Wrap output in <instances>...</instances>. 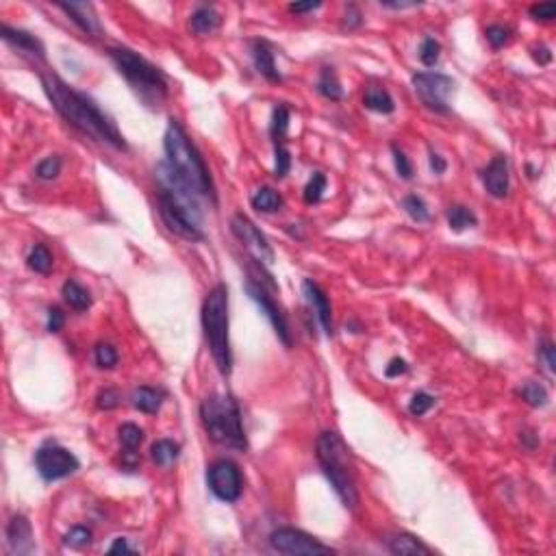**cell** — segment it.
<instances>
[{
  "instance_id": "obj_8",
  "label": "cell",
  "mask_w": 556,
  "mask_h": 556,
  "mask_svg": "<svg viewBox=\"0 0 556 556\" xmlns=\"http://www.w3.org/2000/svg\"><path fill=\"white\" fill-rule=\"evenodd\" d=\"M81 467L79 459L59 443H46L35 452V469L46 482L63 480Z\"/></svg>"
},
{
  "instance_id": "obj_7",
  "label": "cell",
  "mask_w": 556,
  "mask_h": 556,
  "mask_svg": "<svg viewBox=\"0 0 556 556\" xmlns=\"http://www.w3.org/2000/svg\"><path fill=\"white\" fill-rule=\"evenodd\" d=\"M202 328L220 374L228 376L233 369V355L228 341V289L224 285L213 287L204 298Z\"/></svg>"
},
{
  "instance_id": "obj_29",
  "label": "cell",
  "mask_w": 556,
  "mask_h": 556,
  "mask_svg": "<svg viewBox=\"0 0 556 556\" xmlns=\"http://www.w3.org/2000/svg\"><path fill=\"white\" fill-rule=\"evenodd\" d=\"M28 267L38 274H50L52 269V252L44 246V243H35V248L30 250L28 259H26Z\"/></svg>"
},
{
  "instance_id": "obj_15",
  "label": "cell",
  "mask_w": 556,
  "mask_h": 556,
  "mask_svg": "<svg viewBox=\"0 0 556 556\" xmlns=\"http://www.w3.org/2000/svg\"><path fill=\"white\" fill-rule=\"evenodd\" d=\"M0 35H3V40L16 48L18 52L26 55V57H33L38 61H44L46 59V50H44V44L35 38V35L26 33V30H20V28H11L7 24L0 26Z\"/></svg>"
},
{
  "instance_id": "obj_11",
  "label": "cell",
  "mask_w": 556,
  "mask_h": 556,
  "mask_svg": "<svg viewBox=\"0 0 556 556\" xmlns=\"http://www.w3.org/2000/svg\"><path fill=\"white\" fill-rule=\"evenodd\" d=\"M269 545L276 552L283 554H302V556H318V554H335L330 545L320 543L316 537H311L296 528H278L269 535Z\"/></svg>"
},
{
  "instance_id": "obj_12",
  "label": "cell",
  "mask_w": 556,
  "mask_h": 556,
  "mask_svg": "<svg viewBox=\"0 0 556 556\" xmlns=\"http://www.w3.org/2000/svg\"><path fill=\"white\" fill-rule=\"evenodd\" d=\"M230 228L235 233V237L246 246V250L261 263H267L272 265L274 263V250L269 246L267 237L246 218L243 213H237L230 222Z\"/></svg>"
},
{
  "instance_id": "obj_52",
  "label": "cell",
  "mask_w": 556,
  "mask_h": 556,
  "mask_svg": "<svg viewBox=\"0 0 556 556\" xmlns=\"http://www.w3.org/2000/svg\"><path fill=\"white\" fill-rule=\"evenodd\" d=\"M120 552L122 554H130L133 552V547L126 543V539H116V543L109 547V554H120Z\"/></svg>"
},
{
  "instance_id": "obj_4",
  "label": "cell",
  "mask_w": 556,
  "mask_h": 556,
  "mask_svg": "<svg viewBox=\"0 0 556 556\" xmlns=\"http://www.w3.org/2000/svg\"><path fill=\"white\" fill-rule=\"evenodd\" d=\"M318 463L335 489L337 498L345 508L355 511L359 506V486H357V463L352 450L337 433H322L316 443Z\"/></svg>"
},
{
  "instance_id": "obj_17",
  "label": "cell",
  "mask_w": 556,
  "mask_h": 556,
  "mask_svg": "<svg viewBox=\"0 0 556 556\" xmlns=\"http://www.w3.org/2000/svg\"><path fill=\"white\" fill-rule=\"evenodd\" d=\"M7 543H9V550L13 554H20V556L30 554L35 550L30 521L24 515H16L9 521V526H7Z\"/></svg>"
},
{
  "instance_id": "obj_48",
  "label": "cell",
  "mask_w": 556,
  "mask_h": 556,
  "mask_svg": "<svg viewBox=\"0 0 556 556\" xmlns=\"http://www.w3.org/2000/svg\"><path fill=\"white\" fill-rule=\"evenodd\" d=\"M361 13L357 11V7L355 5H350L348 7V13H345V24L350 26V28H357V26H361Z\"/></svg>"
},
{
  "instance_id": "obj_24",
  "label": "cell",
  "mask_w": 556,
  "mask_h": 556,
  "mask_svg": "<svg viewBox=\"0 0 556 556\" xmlns=\"http://www.w3.org/2000/svg\"><path fill=\"white\" fill-rule=\"evenodd\" d=\"M61 296L63 300L70 304V308H74V311H87L91 306V296L89 291L77 283L74 278H70V281L63 283V289H61Z\"/></svg>"
},
{
  "instance_id": "obj_46",
  "label": "cell",
  "mask_w": 556,
  "mask_h": 556,
  "mask_svg": "<svg viewBox=\"0 0 556 556\" xmlns=\"http://www.w3.org/2000/svg\"><path fill=\"white\" fill-rule=\"evenodd\" d=\"M65 324V316H63V311L59 306H50L48 308V322H46V328L48 333H59Z\"/></svg>"
},
{
  "instance_id": "obj_32",
  "label": "cell",
  "mask_w": 556,
  "mask_h": 556,
  "mask_svg": "<svg viewBox=\"0 0 556 556\" xmlns=\"http://www.w3.org/2000/svg\"><path fill=\"white\" fill-rule=\"evenodd\" d=\"M517 394L524 398L530 406H545L547 404V391L539 382H526L517 389Z\"/></svg>"
},
{
  "instance_id": "obj_6",
  "label": "cell",
  "mask_w": 556,
  "mask_h": 556,
  "mask_svg": "<svg viewBox=\"0 0 556 556\" xmlns=\"http://www.w3.org/2000/svg\"><path fill=\"white\" fill-rule=\"evenodd\" d=\"M109 57L139 100L152 109H159L167 98V81L161 70L128 48H109Z\"/></svg>"
},
{
  "instance_id": "obj_9",
  "label": "cell",
  "mask_w": 556,
  "mask_h": 556,
  "mask_svg": "<svg viewBox=\"0 0 556 556\" xmlns=\"http://www.w3.org/2000/svg\"><path fill=\"white\" fill-rule=\"evenodd\" d=\"M413 89L424 107L437 113L450 111V96L455 91V81L439 72H420L413 77Z\"/></svg>"
},
{
  "instance_id": "obj_25",
  "label": "cell",
  "mask_w": 556,
  "mask_h": 556,
  "mask_svg": "<svg viewBox=\"0 0 556 556\" xmlns=\"http://www.w3.org/2000/svg\"><path fill=\"white\" fill-rule=\"evenodd\" d=\"M250 202H252V206L257 208V211H261V213H276L278 208L283 206V196L278 194L276 189H272V187H261V189L255 191Z\"/></svg>"
},
{
  "instance_id": "obj_16",
  "label": "cell",
  "mask_w": 556,
  "mask_h": 556,
  "mask_svg": "<svg viewBox=\"0 0 556 556\" xmlns=\"http://www.w3.org/2000/svg\"><path fill=\"white\" fill-rule=\"evenodd\" d=\"M302 291L308 300V304L313 306V311H316V316L324 328V333L330 337L333 335V308H330V302H328V296L322 291V287L318 283H313V281H306L302 283Z\"/></svg>"
},
{
  "instance_id": "obj_28",
  "label": "cell",
  "mask_w": 556,
  "mask_h": 556,
  "mask_svg": "<svg viewBox=\"0 0 556 556\" xmlns=\"http://www.w3.org/2000/svg\"><path fill=\"white\" fill-rule=\"evenodd\" d=\"M318 91L328 98V100H341L343 98V87L337 79V72L333 67H324L322 74H320V81H318Z\"/></svg>"
},
{
  "instance_id": "obj_47",
  "label": "cell",
  "mask_w": 556,
  "mask_h": 556,
  "mask_svg": "<svg viewBox=\"0 0 556 556\" xmlns=\"http://www.w3.org/2000/svg\"><path fill=\"white\" fill-rule=\"evenodd\" d=\"M408 372V365H406V361L404 359H391L389 361V365L385 367V376L387 378H398V376H402V374H406Z\"/></svg>"
},
{
  "instance_id": "obj_18",
  "label": "cell",
  "mask_w": 556,
  "mask_h": 556,
  "mask_svg": "<svg viewBox=\"0 0 556 556\" xmlns=\"http://www.w3.org/2000/svg\"><path fill=\"white\" fill-rule=\"evenodd\" d=\"M59 9H61L63 13H67L70 20H72L83 33L91 35V38H98V35L102 33L100 22H98V18H96V13H94V7H91V5L72 3V5H59Z\"/></svg>"
},
{
  "instance_id": "obj_27",
  "label": "cell",
  "mask_w": 556,
  "mask_h": 556,
  "mask_svg": "<svg viewBox=\"0 0 556 556\" xmlns=\"http://www.w3.org/2000/svg\"><path fill=\"white\" fill-rule=\"evenodd\" d=\"M179 455H181V445H179L177 441H169V439L157 441V443L152 445V450H150L152 461H155L157 465H161V467H169L174 461L179 459Z\"/></svg>"
},
{
  "instance_id": "obj_45",
  "label": "cell",
  "mask_w": 556,
  "mask_h": 556,
  "mask_svg": "<svg viewBox=\"0 0 556 556\" xmlns=\"http://www.w3.org/2000/svg\"><path fill=\"white\" fill-rule=\"evenodd\" d=\"M98 408H104V411H109V408H116L120 404V394L116 389H104L98 394Z\"/></svg>"
},
{
  "instance_id": "obj_51",
  "label": "cell",
  "mask_w": 556,
  "mask_h": 556,
  "mask_svg": "<svg viewBox=\"0 0 556 556\" xmlns=\"http://www.w3.org/2000/svg\"><path fill=\"white\" fill-rule=\"evenodd\" d=\"M430 169L435 172V174H443L445 169H447V163L443 161V157L441 155H437L435 150L430 152Z\"/></svg>"
},
{
  "instance_id": "obj_40",
  "label": "cell",
  "mask_w": 556,
  "mask_h": 556,
  "mask_svg": "<svg viewBox=\"0 0 556 556\" xmlns=\"http://www.w3.org/2000/svg\"><path fill=\"white\" fill-rule=\"evenodd\" d=\"M435 406V398L426 391H420V394H415L408 402V413L415 415V417H422L426 415L430 408Z\"/></svg>"
},
{
  "instance_id": "obj_22",
  "label": "cell",
  "mask_w": 556,
  "mask_h": 556,
  "mask_svg": "<svg viewBox=\"0 0 556 556\" xmlns=\"http://www.w3.org/2000/svg\"><path fill=\"white\" fill-rule=\"evenodd\" d=\"M363 104L369 111H376V113H382V116H389L396 109V102H394L391 94L387 89H382V87H376V85L365 89Z\"/></svg>"
},
{
  "instance_id": "obj_26",
  "label": "cell",
  "mask_w": 556,
  "mask_h": 556,
  "mask_svg": "<svg viewBox=\"0 0 556 556\" xmlns=\"http://www.w3.org/2000/svg\"><path fill=\"white\" fill-rule=\"evenodd\" d=\"M478 224V218L472 208L467 206H461V204H455L450 206L447 211V226L455 230V233H463L465 228H474Z\"/></svg>"
},
{
  "instance_id": "obj_53",
  "label": "cell",
  "mask_w": 556,
  "mask_h": 556,
  "mask_svg": "<svg viewBox=\"0 0 556 556\" xmlns=\"http://www.w3.org/2000/svg\"><path fill=\"white\" fill-rule=\"evenodd\" d=\"M382 7H389V9H406V7H415V3H380Z\"/></svg>"
},
{
  "instance_id": "obj_35",
  "label": "cell",
  "mask_w": 556,
  "mask_h": 556,
  "mask_svg": "<svg viewBox=\"0 0 556 556\" xmlns=\"http://www.w3.org/2000/svg\"><path fill=\"white\" fill-rule=\"evenodd\" d=\"M274 157H276L274 177H276V179H285L287 172H289V167H291V152L287 150L285 142L274 144Z\"/></svg>"
},
{
  "instance_id": "obj_23",
  "label": "cell",
  "mask_w": 556,
  "mask_h": 556,
  "mask_svg": "<svg viewBox=\"0 0 556 556\" xmlns=\"http://www.w3.org/2000/svg\"><path fill=\"white\" fill-rule=\"evenodd\" d=\"M163 391L159 389H152V387H139L133 391L130 396V402L137 411H142V413H148V415H155L159 413L161 404H163Z\"/></svg>"
},
{
  "instance_id": "obj_3",
  "label": "cell",
  "mask_w": 556,
  "mask_h": 556,
  "mask_svg": "<svg viewBox=\"0 0 556 556\" xmlns=\"http://www.w3.org/2000/svg\"><path fill=\"white\" fill-rule=\"evenodd\" d=\"M159 183L161 191L157 196L159 213L163 224L187 241H202V211H200V198L183 187L177 179H172L169 174L159 165Z\"/></svg>"
},
{
  "instance_id": "obj_36",
  "label": "cell",
  "mask_w": 556,
  "mask_h": 556,
  "mask_svg": "<svg viewBox=\"0 0 556 556\" xmlns=\"http://www.w3.org/2000/svg\"><path fill=\"white\" fill-rule=\"evenodd\" d=\"M94 357H96V365L100 369H113L118 365V352L109 343H98L94 350Z\"/></svg>"
},
{
  "instance_id": "obj_21",
  "label": "cell",
  "mask_w": 556,
  "mask_h": 556,
  "mask_svg": "<svg viewBox=\"0 0 556 556\" xmlns=\"http://www.w3.org/2000/svg\"><path fill=\"white\" fill-rule=\"evenodd\" d=\"M387 547H389V552L400 554V556H417V554L428 556V554H433V550H430L428 545H424L417 537L404 535V533L389 537V539H387Z\"/></svg>"
},
{
  "instance_id": "obj_10",
  "label": "cell",
  "mask_w": 556,
  "mask_h": 556,
  "mask_svg": "<svg viewBox=\"0 0 556 556\" xmlns=\"http://www.w3.org/2000/svg\"><path fill=\"white\" fill-rule=\"evenodd\" d=\"M206 482H208V489H211V494L218 500H222V502H237L241 498L243 478H241L239 467L233 461H228V459L216 461L211 467H208Z\"/></svg>"
},
{
  "instance_id": "obj_42",
  "label": "cell",
  "mask_w": 556,
  "mask_h": 556,
  "mask_svg": "<svg viewBox=\"0 0 556 556\" xmlns=\"http://www.w3.org/2000/svg\"><path fill=\"white\" fill-rule=\"evenodd\" d=\"M391 152H394V163H396L398 177H402L404 181H411L413 179V165H411L408 157L404 155V150H400L398 146H391Z\"/></svg>"
},
{
  "instance_id": "obj_41",
  "label": "cell",
  "mask_w": 556,
  "mask_h": 556,
  "mask_svg": "<svg viewBox=\"0 0 556 556\" xmlns=\"http://www.w3.org/2000/svg\"><path fill=\"white\" fill-rule=\"evenodd\" d=\"M511 33H513V30H511L508 26H504V24H491V26H486V30H484L486 40H489V44H491L494 48H502L504 44H508Z\"/></svg>"
},
{
  "instance_id": "obj_20",
  "label": "cell",
  "mask_w": 556,
  "mask_h": 556,
  "mask_svg": "<svg viewBox=\"0 0 556 556\" xmlns=\"http://www.w3.org/2000/svg\"><path fill=\"white\" fill-rule=\"evenodd\" d=\"M189 26L196 35H211L222 26V16L211 5H202L191 13Z\"/></svg>"
},
{
  "instance_id": "obj_38",
  "label": "cell",
  "mask_w": 556,
  "mask_h": 556,
  "mask_svg": "<svg viewBox=\"0 0 556 556\" xmlns=\"http://www.w3.org/2000/svg\"><path fill=\"white\" fill-rule=\"evenodd\" d=\"M61 172V159L59 157H48L44 161H40V165L35 167V177L40 181H52L59 177Z\"/></svg>"
},
{
  "instance_id": "obj_34",
  "label": "cell",
  "mask_w": 556,
  "mask_h": 556,
  "mask_svg": "<svg viewBox=\"0 0 556 556\" xmlns=\"http://www.w3.org/2000/svg\"><path fill=\"white\" fill-rule=\"evenodd\" d=\"M144 441V430L135 424H122L120 428V443L126 452H135Z\"/></svg>"
},
{
  "instance_id": "obj_2",
  "label": "cell",
  "mask_w": 556,
  "mask_h": 556,
  "mask_svg": "<svg viewBox=\"0 0 556 556\" xmlns=\"http://www.w3.org/2000/svg\"><path fill=\"white\" fill-rule=\"evenodd\" d=\"M163 148H165V161L161 167L169 174L172 179H177L183 187L194 191L198 198H206L213 204H218L213 179L208 174V167L204 159L200 157L198 148L187 137L185 128L179 124V120H169L165 137H163Z\"/></svg>"
},
{
  "instance_id": "obj_37",
  "label": "cell",
  "mask_w": 556,
  "mask_h": 556,
  "mask_svg": "<svg viewBox=\"0 0 556 556\" xmlns=\"http://www.w3.org/2000/svg\"><path fill=\"white\" fill-rule=\"evenodd\" d=\"M63 543L70 545V547H74V550H83V547H87L91 543V530L85 528V526H74L72 530L63 537Z\"/></svg>"
},
{
  "instance_id": "obj_49",
  "label": "cell",
  "mask_w": 556,
  "mask_h": 556,
  "mask_svg": "<svg viewBox=\"0 0 556 556\" xmlns=\"http://www.w3.org/2000/svg\"><path fill=\"white\" fill-rule=\"evenodd\" d=\"M533 59H535L539 65H547V63L552 61V52H550V48H545V46H539V48H535V50H533Z\"/></svg>"
},
{
  "instance_id": "obj_5",
  "label": "cell",
  "mask_w": 556,
  "mask_h": 556,
  "mask_svg": "<svg viewBox=\"0 0 556 556\" xmlns=\"http://www.w3.org/2000/svg\"><path fill=\"white\" fill-rule=\"evenodd\" d=\"M200 417L206 435L211 437L218 445L246 452L248 439L241 422V411L233 396L213 394L202 400L200 404Z\"/></svg>"
},
{
  "instance_id": "obj_1",
  "label": "cell",
  "mask_w": 556,
  "mask_h": 556,
  "mask_svg": "<svg viewBox=\"0 0 556 556\" xmlns=\"http://www.w3.org/2000/svg\"><path fill=\"white\" fill-rule=\"evenodd\" d=\"M42 87L48 100L52 102V107L57 109V113L70 126H74L79 133L94 139V142L107 144L116 150L128 148L116 122L107 113H102L89 96L74 89L72 85H67L57 74H42Z\"/></svg>"
},
{
  "instance_id": "obj_31",
  "label": "cell",
  "mask_w": 556,
  "mask_h": 556,
  "mask_svg": "<svg viewBox=\"0 0 556 556\" xmlns=\"http://www.w3.org/2000/svg\"><path fill=\"white\" fill-rule=\"evenodd\" d=\"M287 128H289V109L287 107H276L274 113H272V126H269L274 144L285 142Z\"/></svg>"
},
{
  "instance_id": "obj_30",
  "label": "cell",
  "mask_w": 556,
  "mask_h": 556,
  "mask_svg": "<svg viewBox=\"0 0 556 556\" xmlns=\"http://www.w3.org/2000/svg\"><path fill=\"white\" fill-rule=\"evenodd\" d=\"M402 208L408 213V218H411L413 222H417V224L430 222V211H428L426 202H424L420 196H415V194L406 196V198L402 200Z\"/></svg>"
},
{
  "instance_id": "obj_19",
  "label": "cell",
  "mask_w": 556,
  "mask_h": 556,
  "mask_svg": "<svg viewBox=\"0 0 556 556\" xmlns=\"http://www.w3.org/2000/svg\"><path fill=\"white\" fill-rule=\"evenodd\" d=\"M252 61H255V67L261 77H265L267 81L272 83H281L283 77L281 72L276 70V61H274V52L269 48V44L265 40H257L252 44Z\"/></svg>"
},
{
  "instance_id": "obj_43",
  "label": "cell",
  "mask_w": 556,
  "mask_h": 556,
  "mask_svg": "<svg viewBox=\"0 0 556 556\" xmlns=\"http://www.w3.org/2000/svg\"><path fill=\"white\" fill-rule=\"evenodd\" d=\"M530 16L533 20H541V22H552L556 18V3H539L530 7Z\"/></svg>"
},
{
  "instance_id": "obj_13",
  "label": "cell",
  "mask_w": 556,
  "mask_h": 556,
  "mask_svg": "<svg viewBox=\"0 0 556 556\" xmlns=\"http://www.w3.org/2000/svg\"><path fill=\"white\" fill-rule=\"evenodd\" d=\"M246 291L250 296L252 302H257V306L261 308L263 316L272 322L278 339H281L287 348L291 345V333H289V324H287V318H285V313L278 308V304L267 296V291L261 287V283H255V281H248L246 283Z\"/></svg>"
},
{
  "instance_id": "obj_39",
  "label": "cell",
  "mask_w": 556,
  "mask_h": 556,
  "mask_svg": "<svg viewBox=\"0 0 556 556\" xmlns=\"http://www.w3.org/2000/svg\"><path fill=\"white\" fill-rule=\"evenodd\" d=\"M439 55H441V46L435 38H426L420 46V61L426 65V67H435L437 61H439Z\"/></svg>"
},
{
  "instance_id": "obj_33",
  "label": "cell",
  "mask_w": 556,
  "mask_h": 556,
  "mask_svg": "<svg viewBox=\"0 0 556 556\" xmlns=\"http://www.w3.org/2000/svg\"><path fill=\"white\" fill-rule=\"evenodd\" d=\"M324 191H326V177L322 172H316L304 187V202L306 204H318L322 200Z\"/></svg>"
},
{
  "instance_id": "obj_50",
  "label": "cell",
  "mask_w": 556,
  "mask_h": 556,
  "mask_svg": "<svg viewBox=\"0 0 556 556\" xmlns=\"http://www.w3.org/2000/svg\"><path fill=\"white\" fill-rule=\"evenodd\" d=\"M320 7H322V3H294V5H289V11L291 13H306V11H316Z\"/></svg>"
},
{
  "instance_id": "obj_14",
  "label": "cell",
  "mask_w": 556,
  "mask_h": 556,
  "mask_svg": "<svg viewBox=\"0 0 556 556\" xmlns=\"http://www.w3.org/2000/svg\"><path fill=\"white\" fill-rule=\"evenodd\" d=\"M482 185L486 194L494 198H506L511 189V169H508V159L504 155H498L486 169L482 172Z\"/></svg>"
},
{
  "instance_id": "obj_44",
  "label": "cell",
  "mask_w": 556,
  "mask_h": 556,
  "mask_svg": "<svg viewBox=\"0 0 556 556\" xmlns=\"http://www.w3.org/2000/svg\"><path fill=\"white\" fill-rule=\"evenodd\" d=\"M539 361H543V365H545L547 374H554V372H556V359H554V345H552L550 341L541 343V348H539Z\"/></svg>"
}]
</instances>
